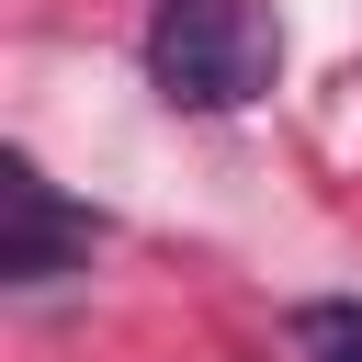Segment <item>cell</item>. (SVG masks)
<instances>
[{
    "label": "cell",
    "instance_id": "cell-1",
    "mask_svg": "<svg viewBox=\"0 0 362 362\" xmlns=\"http://www.w3.org/2000/svg\"><path fill=\"white\" fill-rule=\"evenodd\" d=\"M272 11L260 0H158L147 11V79L181 102V113H238L272 90Z\"/></svg>",
    "mask_w": 362,
    "mask_h": 362
},
{
    "label": "cell",
    "instance_id": "cell-3",
    "mask_svg": "<svg viewBox=\"0 0 362 362\" xmlns=\"http://www.w3.org/2000/svg\"><path fill=\"white\" fill-rule=\"evenodd\" d=\"M294 328H305V351H317V362H362V305H305Z\"/></svg>",
    "mask_w": 362,
    "mask_h": 362
},
{
    "label": "cell",
    "instance_id": "cell-2",
    "mask_svg": "<svg viewBox=\"0 0 362 362\" xmlns=\"http://www.w3.org/2000/svg\"><path fill=\"white\" fill-rule=\"evenodd\" d=\"M90 272V215L34 170V158H0V283H68Z\"/></svg>",
    "mask_w": 362,
    "mask_h": 362
}]
</instances>
